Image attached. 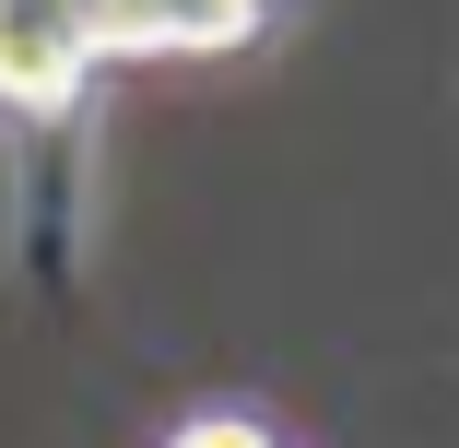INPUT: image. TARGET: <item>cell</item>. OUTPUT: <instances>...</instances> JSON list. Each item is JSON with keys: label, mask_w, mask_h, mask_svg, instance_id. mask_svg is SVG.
I'll use <instances>...</instances> for the list:
<instances>
[{"label": "cell", "mask_w": 459, "mask_h": 448, "mask_svg": "<svg viewBox=\"0 0 459 448\" xmlns=\"http://www.w3.org/2000/svg\"><path fill=\"white\" fill-rule=\"evenodd\" d=\"M95 48H142V0H0V95H71Z\"/></svg>", "instance_id": "6da1fadb"}, {"label": "cell", "mask_w": 459, "mask_h": 448, "mask_svg": "<svg viewBox=\"0 0 459 448\" xmlns=\"http://www.w3.org/2000/svg\"><path fill=\"white\" fill-rule=\"evenodd\" d=\"M259 0H142V48H224Z\"/></svg>", "instance_id": "7a4b0ae2"}, {"label": "cell", "mask_w": 459, "mask_h": 448, "mask_svg": "<svg viewBox=\"0 0 459 448\" xmlns=\"http://www.w3.org/2000/svg\"><path fill=\"white\" fill-rule=\"evenodd\" d=\"M177 448H271L259 425H236V413H212V425H189V436H177Z\"/></svg>", "instance_id": "3957f363"}]
</instances>
